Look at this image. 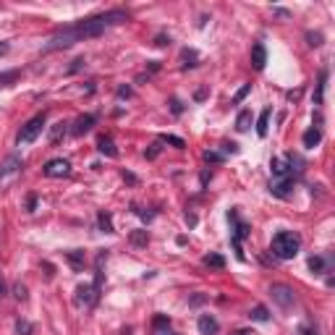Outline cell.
Wrapping results in <instances>:
<instances>
[{
    "label": "cell",
    "mask_w": 335,
    "mask_h": 335,
    "mask_svg": "<svg viewBox=\"0 0 335 335\" xmlns=\"http://www.w3.org/2000/svg\"><path fill=\"white\" fill-rule=\"evenodd\" d=\"M123 21H128V13L121 11V8L97 13V16H92V18H81V21H76V24H71V27L58 29V32L48 39V44H44L42 50H44V53H53V50L71 48V44L84 42V39H89V37H100L105 29L116 27V24H123Z\"/></svg>",
    "instance_id": "1"
},
{
    "label": "cell",
    "mask_w": 335,
    "mask_h": 335,
    "mask_svg": "<svg viewBox=\"0 0 335 335\" xmlns=\"http://www.w3.org/2000/svg\"><path fill=\"white\" fill-rule=\"evenodd\" d=\"M301 249V238L294 231H280L273 236V254L278 259H294Z\"/></svg>",
    "instance_id": "2"
},
{
    "label": "cell",
    "mask_w": 335,
    "mask_h": 335,
    "mask_svg": "<svg viewBox=\"0 0 335 335\" xmlns=\"http://www.w3.org/2000/svg\"><path fill=\"white\" fill-rule=\"evenodd\" d=\"M42 128H44V113L34 116L32 121H27L24 126H21V131H18V144H32L39 133H42Z\"/></svg>",
    "instance_id": "3"
},
{
    "label": "cell",
    "mask_w": 335,
    "mask_h": 335,
    "mask_svg": "<svg viewBox=\"0 0 335 335\" xmlns=\"http://www.w3.org/2000/svg\"><path fill=\"white\" fill-rule=\"evenodd\" d=\"M21 168H24V163H21L18 154H8L6 163L0 165V189H6V186L13 181V178L21 173Z\"/></svg>",
    "instance_id": "4"
},
{
    "label": "cell",
    "mask_w": 335,
    "mask_h": 335,
    "mask_svg": "<svg viewBox=\"0 0 335 335\" xmlns=\"http://www.w3.org/2000/svg\"><path fill=\"white\" fill-rule=\"evenodd\" d=\"M270 296H273V301H275L280 309H291V306H294V301H296L294 288H291V285H283V283L270 285Z\"/></svg>",
    "instance_id": "5"
},
{
    "label": "cell",
    "mask_w": 335,
    "mask_h": 335,
    "mask_svg": "<svg viewBox=\"0 0 335 335\" xmlns=\"http://www.w3.org/2000/svg\"><path fill=\"white\" fill-rule=\"evenodd\" d=\"M42 173L48 175V178H63V175L71 173V163L63 160V158H55V160H50L48 165L42 168Z\"/></svg>",
    "instance_id": "6"
},
{
    "label": "cell",
    "mask_w": 335,
    "mask_h": 335,
    "mask_svg": "<svg viewBox=\"0 0 335 335\" xmlns=\"http://www.w3.org/2000/svg\"><path fill=\"white\" fill-rule=\"evenodd\" d=\"M76 306H92L97 301V294H95V288L89 285V283H81L76 285V296H74Z\"/></svg>",
    "instance_id": "7"
},
{
    "label": "cell",
    "mask_w": 335,
    "mask_h": 335,
    "mask_svg": "<svg viewBox=\"0 0 335 335\" xmlns=\"http://www.w3.org/2000/svg\"><path fill=\"white\" fill-rule=\"evenodd\" d=\"M294 189V178H275V181L270 184V194L278 196V199H285L288 194H291Z\"/></svg>",
    "instance_id": "8"
},
{
    "label": "cell",
    "mask_w": 335,
    "mask_h": 335,
    "mask_svg": "<svg viewBox=\"0 0 335 335\" xmlns=\"http://www.w3.org/2000/svg\"><path fill=\"white\" fill-rule=\"evenodd\" d=\"M102 278H105V252H100V254H97V262H95V283H92V288H95L97 296H100V291H102Z\"/></svg>",
    "instance_id": "9"
},
{
    "label": "cell",
    "mask_w": 335,
    "mask_h": 335,
    "mask_svg": "<svg viewBox=\"0 0 335 335\" xmlns=\"http://www.w3.org/2000/svg\"><path fill=\"white\" fill-rule=\"evenodd\" d=\"M95 121H97V118H95L92 113H84V116H79V118H76V126H74V133H76V137H84L86 131H92Z\"/></svg>",
    "instance_id": "10"
},
{
    "label": "cell",
    "mask_w": 335,
    "mask_h": 335,
    "mask_svg": "<svg viewBox=\"0 0 335 335\" xmlns=\"http://www.w3.org/2000/svg\"><path fill=\"white\" fill-rule=\"evenodd\" d=\"M264 63H267V50H264L262 42H257L254 48H252V65H254V71H262Z\"/></svg>",
    "instance_id": "11"
},
{
    "label": "cell",
    "mask_w": 335,
    "mask_h": 335,
    "mask_svg": "<svg viewBox=\"0 0 335 335\" xmlns=\"http://www.w3.org/2000/svg\"><path fill=\"white\" fill-rule=\"evenodd\" d=\"M196 327H199V332H202V335H215L220 325H217V320L212 315H202V317H199V322H196Z\"/></svg>",
    "instance_id": "12"
},
{
    "label": "cell",
    "mask_w": 335,
    "mask_h": 335,
    "mask_svg": "<svg viewBox=\"0 0 335 335\" xmlns=\"http://www.w3.org/2000/svg\"><path fill=\"white\" fill-rule=\"evenodd\" d=\"M270 118H273V107H264L259 113V118H257V133L262 139L267 137V131H270Z\"/></svg>",
    "instance_id": "13"
},
{
    "label": "cell",
    "mask_w": 335,
    "mask_h": 335,
    "mask_svg": "<svg viewBox=\"0 0 335 335\" xmlns=\"http://www.w3.org/2000/svg\"><path fill=\"white\" fill-rule=\"evenodd\" d=\"M301 142H304V147H306V149H315V147L322 142V131H320L317 126H311V128L304 133V139H301Z\"/></svg>",
    "instance_id": "14"
},
{
    "label": "cell",
    "mask_w": 335,
    "mask_h": 335,
    "mask_svg": "<svg viewBox=\"0 0 335 335\" xmlns=\"http://www.w3.org/2000/svg\"><path fill=\"white\" fill-rule=\"evenodd\" d=\"M97 149L102 154H107V158H116V154H118V149L113 147V139H110V137H100L97 139Z\"/></svg>",
    "instance_id": "15"
},
{
    "label": "cell",
    "mask_w": 335,
    "mask_h": 335,
    "mask_svg": "<svg viewBox=\"0 0 335 335\" xmlns=\"http://www.w3.org/2000/svg\"><path fill=\"white\" fill-rule=\"evenodd\" d=\"M97 222H100V231H102V233H116V228H113V217H110V212H100V215H97Z\"/></svg>",
    "instance_id": "16"
},
{
    "label": "cell",
    "mask_w": 335,
    "mask_h": 335,
    "mask_svg": "<svg viewBox=\"0 0 335 335\" xmlns=\"http://www.w3.org/2000/svg\"><path fill=\"white\" fill-rule=\"evenodd\" d=\"M249 320H254V322H267V320H270V311H267V306L257 304V306L249 311Z\"/></svg>",
    "instance_id": "17"
},
{
    "label": "cell",
    "mask_w": 335,
    "mask_h": 335,
    "mask_svg": "<svg viewBox=\"0 0 335 335\" xmlns=\"http://www.w3.org/2000/svg\"><path fill=\"white\" fill-rule=\"evenodd\" d=\"M325 84H327V71L320 74V81H317V89H315V105H322V100H325Z\"/></svg>",
    "instance_id": "18"
},
{
    "label": "cell",
    "mask_w": 335,
    "mask_h": 335,
    "mask_svg": "<svg viewBox=\"0 0 335 335\" xmlns=\"http://www.w3.org/2000/svg\"><path fill=\"white\" fill-rule=\"evenodd\" d=\"M249 126H252V110H241L238 118H236V128L238 131H249Z\"/></svg>",
    "instance_id": "19"
},
{
    "label": "cell",
    "mask_w": 335,
    "mask_h": 335,
    "mask_svg": "<svg viewBox=\"0 0 335 335\" xmlns=\"http://www.w3.org/2000/svg\"><path fill=\"white\" fill-rule=\"evenodd\" d=\"M65 126H69V123H63V121H60V123H55V126L50 128V142H53V144H58V142L65 137V131H69Z\"/></svg>",
    "instance_id": "20"
},
{
    "label": "cell",
    "mask_w": 335,
    "mask_h": 335,
    "mask_svg": "<svg viewBox=\"0 0 335 335\" xmlns=\"http://www.w3.org/2000/svg\"><path fill=\"white\" fill-rule=\"evenodd\" d=\"M65 257H69V262H71V267H74L76 273H79L81 267H84V252L74 249V252H69V254H65Z\"/></svg>",
    "instance_id": "21"
},
{
    "label": "cell",
    "mask_w": 335,
    "mask_h": 335,
    "mask_svg": "<svg viewBox=\"0 0 335 335\" xmlns=\"http://www.w3.org/2000/svg\"><path fill=\"white\" fill-rule=\"evenodd\" d=\"M147 241H149L147 231H133L131 233V243H133V247H147Z\"/></svg>",
    "instance_id": "22"
},
{
    "label": "cell",
    "mask_w": 335,
    "mask_h": 335,
    "mask_svg": "<svg viewBox=\"0 0 335 335\" xmlns=\"http://www.w3.org/2000/svg\"><path fill=\"white\" fill-rule=\"evenodd\" d=\"M205 264H207V267H215V270H220V267H226V259H222L220 254H207V257H205Z\"/></svg>",
    "instance_id": "23"
},
{
    "label": "cell",
    "mask_w": 335,
    "mask_h": 335,
    "mask_svg": "<svg viewBox=\"0 0 335 335\" xmlns=\"http://www.w3.org/2000/svg\"><path fill=\"white\" fill-rule=\"evenodd\" d=\"M160 142H165V144H173V147H178V149H184V147H186V142H184L181 137H173V133H163V137H160Z\"/></svg>",
    "instance_id": "24"
},
{
    "label": "cell",
    "mask_w": 335,
    "mask_h": 335,
    "mask_svg": "<svg viewBox=\"0 0 335 335\" xmlns=\"http://www.w3.org/2000/svg\"><path fill=\"white\" fill-rule=\"evenodd\" d=\"M181 60H184V69H194L196 65V50H184Z\"/></svg>",
    "instance_id": "25"
},
{
    "label": "cell",
    "mask_w": 335,
    "mask_h": 335,
    "mask_svg": "<svg viewBox=\"0 0 335 335\" xmlns=\"http://www.w3.org/2000/svg\"><path fill=\"white\" fill-rule=\"evenodd\" d=\"M309 270L325 273V259H322V257H309Z\"/></svg>",
    "instance_id": "26"
},
{
    "label": "cell",
    "mask_w": 335,
    "mask_h": 335,
    "mask_svg": "<svg viewBox=\"0 0 335 335\" xmlns=\"http://www.w3.org/2000/svg\"><path fill=\"white\" fill-rule=\"evenodd\" d=\"M306 39H309L311 48H320V44H322V34L320 32H306Z\"/></svg>",
    "instance_id": "27"
},
{
    "label": "cell",
    "mask_w": 335,
    "mask_h": 335,
    "mask_svg": "<svg viewBox=\"0 0 335 335\" xmlns=\"http://www.w3.org/2000/svg\"><path fill=\"white\" fill-rule=\"evenodd\" d=\"M13 296H16L18 301H27V285L16 283V285H13Z\"/></svg>",
    "instance_id": "28"
},
{
    "label": "cell",
    "mask_w": 335,
    "mask_h": 335,
    "mask_svg": "<svg viewBox=\"0 0 335 335\" xmlns=\"http://www.w3.org/2000/svg\"><path fill=\"white\" fill-rule=\"evenodd\" d=\"M168 325H170V320H168L165 315H158V317H154V330H158V332H160V330H165Z\"/></svg>",
    "instance_id": "29"
},
{
    "label": "cell",
    "mask_w": 335,
    "mask_h": 335,
    "mask_svg": "<svg viewBox=\"0 0 335 335\" xmlns=\"http://www.w3.org/2000/svg\"><path fill=\"white\" fill-rule=\"evenodd\" d=\"M249 92H252V84H243V86L238 89V92H236V97H233V102H241V100H243V97H247Z\"/></svg>",
    "instance_id": "30"
},
{
    "label": "cell",
    "mask_w": 335,
    "mask_h": 335,
    "mask_svg": "<svg viewBox=\"0 0 335 335\" xmlns=\"http://www.w3.org/2000/svg\"><path fill=\"white\" fill-rule=\"evenodd\" d=\"M144 154H147V160H154V158H158V154H160V142L149 144V149H147Z\"/></svg>",
    "instance_id": "31"
},
{
    "label": "cell",
    "mask_w": 335,
    "mask_h": 335,
    "mask_svg": "<svg viewBox=\"0 0 335 335\" xmlns=\"http://www.w3.org/2000/svg\"><path fill=\"white\" fill-rule=\"evenodd\" d=\"M205 160H207V163H220V160H222V154L215 152V149H207V152H205Z\"/></svg>",
    "instance_id": "32"
},
{
    "label": "cell",
    "mask_w": 335,
    "mask_h": 335,
    "mask_svg": "<svg viewBox=\"0 0 335 335\" xmlns=\"http://www.w3.org/2000/svg\"><path fill=\"white\" fill-rule=\"evenodd\" d=\"M16 330H18L21 335H29V332H32V325H29L27 320H18V322H16Z\"/></svg>",
    "instance_id": "33"
},
{
    "label": "cell",
    "mask_w": 335,
    "mask_h": 335,
    "mask_svg": "<svg viewBox=\"0 0 335 335\" xmlns=\"http://www.w3.org/2000/svg\"><path fill=\"white\" fill-rule=\"evenodd\" d=\"M170 110H173L175 116H181V113H184V105H181V100H170Z\"/></svg>",
    "instance_id": "34"
},
{
    "label": "cell",
    "mask_w": 335,
    "mask_h": 335,
    "mask_svg": "<svg viewBox=\"0 0 335 335\" xmlns=\"http://www.w3.org/2000/svg\"><path fill=\"white\" fill-rule=\"evenodd\" d=\"M131 95H133L131 86H118V97H131Z\"/></svg>",
    "instance_id": "35"
},
{
    "label": "cell",
    "mask_w": 335,
    "mask_h": 335,
    "mask_svg": "<svg viewBox=\"0 0 335 335\" xmlns=\"http://www.w3.org/2000/svg\"><path fill=\"white\" fill-rule=\"evenodd\" d=\"M222 149H226V152H231V154H236V152H238V144H233V142H226V144H222Z\"/></svg>",
    "instance_id": "36"
},
{
    "label": "cell",
    "mask_w": 335,
    "mask_h": 335,
    "mask_svg": "<svg viewBox=\"0 0 335 335\" xmlns=\"http://www.w3.org/2000/svg\"><path fill=\"white\" fill-rule=\"evenodd\" d=\"M168 42H170V37L160 34V37H158V42H154V44H158V48H163V44H168Z\"/></svg>",
    "instance_id": "37"
},
{
    "label": "cell",
    "mask_w": 335,
    "mask_h": 335,
    "mask_svg": "<svg viewBox=\"0 0 335 335\" xmlns=\"http://www.w3.org/2000/svg\"><path fill=\"white\" fill-rule=\"evenodd\" d=\"M27 205H29V212H34V207H37V199H34V196H29V202H27Z\"/></svg>",
    "instance_id": "38"
},
{
    "label": "cell",
    "mask_w": 335,
    "mask_h": 335,
    "mask_svg": "<svg viewBox=\"0 0 335 335\" xmlns=\"http://www.w3.org/2000/svg\"><path fill=\"white\" fill-rule=\"evenodd\" d=\"M8 53V42H0V55H6Z\"/></svg>",
    "instance_id": "39"
},
{
    "label": "cell",
    "mask_w": 335,
    "mask_h": 335,
    "mask_svg": "<svg viewBox=\"0 0 335 335\" xmlns=\"http://www.w3.org/2000/svg\"><path fill=\"white\" fill-rule=\"evenodd\" d=\"M158 335H178V332H173V330H168V327H165V330H160Z\"/></svg>",
    "instance_id": "40"
},
{
    "label": "cell",
    "mask_w": 335,
    "mask_h": 335,
    "mask_svg": "<svg viewBox=\"0 0 335 335\" xmlns=\"http://www.w3.org/2000/svg\"><path fill=\"white\" fill-rule=\"evenodd\" d=\"M233 335H252L249 330H238V332H233Z\"/></svg>",
    "instance_id": "41"
},
{
    "label": "cell",
    "mask_w": 335,
    "mask_h": 335,
    "mask_svg": "<svg viewBox=\"0 0 335 335\" xmlns=\"http://www.w3.org/2000/svg\"><path fill=\"white\" fill-rule=\"evenodd\" d=\"M3 294H6V285H3V283H0V299H3Z\"/></svg>",
    "instance_id": "42"
},
{
    "label": "cell",
    "mask_w": 335,
    "mask_h": 335,
    "mask_svg": "<svg viewBox=\"0 0 335 335\" xmlns=\"http://www.w3.org/2000/svg\"><path fill=\"white\" fill-rule=\"evenodd\" d=\"M301 335H309V332H301Z\"/></svg>",
    "instance_id": "43"
}]
</instances>
